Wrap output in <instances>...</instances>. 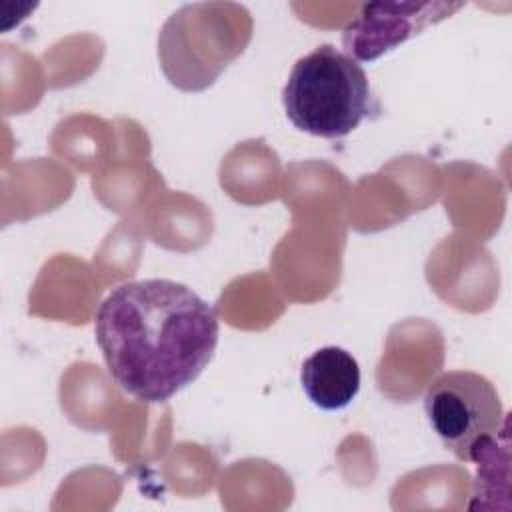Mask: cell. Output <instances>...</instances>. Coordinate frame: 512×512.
<instances>
[{
  "instance_id": "cell-1",
  "label": "cell",
  "mask_w": 512,
  "mask_h": 512,
  "mask_svg": "<svg viewBox=\"0 0 512 512\" xmlns=\"http://www.w3.org/2000/svg\"><path fill=\"white\" fill-rule=\"evenodd\" d=\"M94 336L112 380L144 404H162L210 364L220 324L186 284L148 278L124 282L100 302Z\"/></svg>"
},
{
  "instance_id": "cell-2",
  "label": "cell",
  "mask_w": 512,
  "mask_h": 512,
  "mask_svg": "<svg viewBox=\"0 0 512 512\" xmlns=\"http://www.w3.org/2000/svg\"><path fill=\"white\" fill-rule=\"evenodd\" d=\"M370 82L354 58L320 44L292 66L282 88L288 120L318 138H342L370 114Z\"/></svg>"
},
{
  "instance_id": "cell-3",
  "label": "cell",
  "mask_w": 512,
  "mask_h": 512,
  "mask_svg": "<svg viewBox=\"0 0 512 512\" xmlns=\"http://www.w3.org/2000/svg\"><path fill=\"white\" fill-rule=\"evenodd\" d=\"M252 36L248 10L234 2H194L168 16L158 34V58L168 82L184 92L214 84Z\"/></svg>"
},
{
  "instance_id": "cell-4",
  "label": "cell",
  "mask_w": 512,
  "mask_h": 512,
  "mask_svg": "<svg viewBox=\"0 0 512 512\" xmlns=\"http://www.w3.org/2000/svg\"><path fill=\"white\" fill-rule=\"evenodd\" d=\"M424 412L440 442L462 462L506 424L500 394L482 374L450 370L434 378L424 394Z\"/></svg>"
},
{
  "instance_id": "cell-5",
  "label": "cell",
  "mask_w": 512,
  "mask_h": 512,
  "mask_svg": "<svg viewBox=\"0 0 512 512\" xmlns=\"http://www.w3.org/2000/svg\"><path fill=\"white\" fill-rule=\"evenodd\" d=\"M460 8L464 2L362 4L342 30V46L356 62H372Z\"/></svg>"
},
{
  "instance_id": "cell-6",
  "label": "cell",
  "mask_w": 512,
  "mask_h": 512,
  "mask_svg": "<svg viewBox=\"0 0 512 512\" xmlns=\"http://www.w3.org/2000/svg\"><path fill=\"white\" fill-rule=\"evenodd\" d=\"M300 386L316 408L326 412L342 410L360 390V366L348 350L324 346L302 362Z\"/></svg>"
}]
</instances>
